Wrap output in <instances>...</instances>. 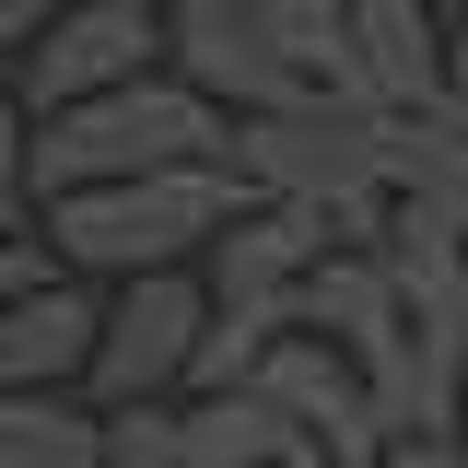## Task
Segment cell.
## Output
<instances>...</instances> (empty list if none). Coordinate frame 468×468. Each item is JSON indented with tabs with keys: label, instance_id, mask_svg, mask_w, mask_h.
<instances>
[{
	"label": "cell",
	"instance_id": "cell-8",
	"mask_svg": "<svg viewBox=\"0 0 468 468\" xmlns=\"http://www.w3.org/2000/svg\"><path fill=\"white\" fill-rule=\"evenodd\" d=\"M340 106H363V117H433L445 106V0H351Z\"/></svg>",
	"mask_w": 468,
	"mask_h": 468
},
{
	"label": "cell",
	"instance_id": "cell-4",
	"mask_svg": "<svg viewBox=\"0 0 468 468\" xmlns=\"http://www.w3.org/2000/svg\"><path fill=\"white\" fill-rule=\"evenodd\" d=\"M199 328H211V282L199 270H153V282L106 292V340H94V410H165L187 399V363H199Z\"/></svg>",
	"mask_w": 468,
	"mask_h": 468
},
{
	"label": "cell",
	"instance_id": "cell-9",
	"mask_svg": "<svg viewBox=\"0 0 468 468\" xmlns=\"http://www.w3.org/2000/svg\"><path fill=\"white\" fill-rule=\"evenodd\" d=\"M94 340H106V292H82L58 270L48 292H24L0 316V399H82L94 387Z\"/></svg>",
	"mask_w": 468,
	"mask_h": 468
},
{
	"label": "cell",
	"instance_id": "cell-12",
	"mask_svg": "<svg viewBox=\"0 0 468 468\" xmlns=\"http://www.w3.org/2000/svg\"><path fill=\"white\" fill-rule=\"evenodd\" d=\"M0 468H106L94 399H0Z\"/></svg>",
	"mask_w": 468,
	"mask_h": 468
},
{
	"label": "cell",
	"instance_id": "cell-15",
	"mask_svg": "<svg viewBox=\"0 0 468 468\" xmlns=\"http://www.w3.org/2000/svg\"><path fill=\"white\" fill-rule=\"evenodd\" d=\"M106 468H187L176 457V399L165 410H106Z\"/></svg>",
	"mask_w": 468,
	"mask_h": 468
},
{
	"label": "cell",
	"instance_id": "cell-21",
	"mask_svg": "<svg viewBox=\"0 0 468 468\" xmlns=\"http://www.w3.org/2000/svg\"><path fill=\"white\" fill-rule=\"evenodd\" d=\"M445 12H457V0H445Z\"/></svg>",
	"mask_w": 468,
	"mask_h": 468
},
{
	"label": "cell",
	"instance_id": "cell-2",
	"mask_svg": "<svg viewBox=\"0 0 468 468\" xmlns=\"http://www.w3.org/2000/svg\"><path fill=\"white\" fill-rule=\"evenodd\" d=\"M258 187L234 165H187V176H141V187H82V199H48V258L58 270H94V282H153V270H199L234 234Z\"/></svg>",
	"mask_w": 468,
	"mask_h": 468
},
{
	"label": "cell",
	"instance_id": "cell-1",
	"mask_svg": "<svg viewBox=\"0 0 468 468\" xmlns=\"http://www.w3.org/2000/svg\"><path fill=\"white\" fill-rule=\"evenodd\" d=\"M187 165H234V117L211 94H187L176 70L94 94L70 117H36V211L82 199V187H141V176H187Z\"/></svg>",
	"mask_w": 468,
	"mask_h": 468
},
{
	"label": "cell",
	"instance_id": "cell-16",
	"mask_svg": "<svg viewBox=\"0 0 468 468\" xmlns=\"http://www.w3.org/2000/svg\"><path fill=\"white\" fill-rule=\"evenodd\" d=\"M58 282V258H48V234H0V316L24 304V292H48Z\"/></svg>",
	"mask_w": 468,
	"mask_h": 468
},
{
	"label": "cell",
	"instance_id": "cell-17",
	"mask_svg": "<svg viewBox=\"0 0 468 468\" xmlns=\"http://www.w3.org/2000/svg\"><path fill=\"white\" fill-rule=\"evenodd\" d=\"M58 12H70V0H0V70H12V58L36 48V36H48Z\"/></svg>",
	"mask_w": 468,
	"mask_h": 468
},
{
	"label": "cell",
	"instance_id": "cell-7",
	"mask_svg": "<svg viewBox=\"0 0 468 468\" xmlns=\"http://www.w3.org/2000/svg\"><path fill=\"white\" fill-rule=\"evenodd\" d=\"M246 399L282 410L292 433L316 445V468H375V457H387V410H375V387H363V363L328 351L316 328H292V340L258 363V387H246Z\"/></svg>",
	"mask_w": 468,
	"mask_h": 468
},
{
	"label": "cell",
	"instance_id": "cell-3",
	"mask_svg": "<svg viewBox=\"0 0 468 468\" xmlns=\"http://www.w3.org/2000/svg\"><path fill=\"white\" fill-rule=\"evenodd\" d=\"M234 176L282 211H316L328 246H387V129L340 94L316 106H282V117H234Z\"/></svg>",
	"mask_w": 468,
	"mask_h": 468
},
{
	"label": "cell",
	"instance_id": "cell-10",
	"mask_svg": "<svg viewBox=\"0 0 468 468\" xmlns=\"http://www.w3.org/2000/svg\"><path fill=\"white\" fill-rule=\"evenodd\" d=\"M316 258H328V223H316V211L246 199L234 234L199 258V282H211V304H292V292L316 282Z\"/></svg>",
	"mask_w": 468,
	"mask_h": 468
},
{
	"label": "cell",
	"instance_id": "cell-11",
	"mask_svg": "<svg viewBox=\"0 0 468 468\" xmlns=\"http://www.w3.org/2000/svg\"><path fill=\"white\" fill-rule=\"evenodd\" d=\"M176 457L187 468H316V445L292 433L270 399H176Z\"/></svg>",
	"mask_w": 468,
	"mask_h": 468
},
{
	"label": "cell",
	"instance_id": "cell-13",
	"mask_svg": "<svg viewBox=\"0 0 468 468\" xmlns=\"http://www.w3.org/2000/svg\"><path fill=\"white\" fill-rule=\"evenodd\" d=\"M246 24L270 36L304 94H340V58H351V0H246Z\"/></svg>",
	"mask_w": 468,
	"mask_h": 468
},
{
	"label": "cell",
	"instance_id": "cell-14",
	"mask_svg": "<svg viewBox=\"0 0 468 468\" xmlns=\"http://www.w3.org/2000/svg\"><path fill=\"white\" fill-rule=\"evenodd\" d=\"M24 223H36V117L0 70V234H24Z\"/></svg>",
	"mask_w": 468,
	"mask_h": 468
},
{
	"label": "cell",
	"instance_id": "cell-19",
	"mask_svg": "<svg viewBox=\"0 0 468 468\" xmlns=\"http://www.w3.org/2000/svg\"><path fill=\"white\" fill-rule=\"evenodd\" d=\"M445 117H468V0L445 12Z\"/></svg>",
	"mask_w": 468,
	"mask_h": 468
},
{
	"label": "cell",
	"instance_id": "cell-18",
	"mask_svg": "<svg viewBox=\"0 0 468 468\" xmlns=\"http://www.w3.org/2000/svg\"><path fill=\"white\" fill-rule=\"evenodd\" d=\"M375 468H468V457H457V433H387Z\"/></svg>",
	"mask_w": 468,
	"mask_h": 468
},
{
	"label": "cell",
	"instance_id": "cell-6",
	"mask_svg": "<svg viewBox=\"0 0 468 468\" xmlns=\"http://www.w3.org/2000/svg\"><path fill=\"white\" fill-rule=\"evenodd\" d=\"M292 328H316L328 351L363 363V387H375V410H387V433H421V410H410L399 282H387V258H375V246H328V258H316V282L292 292Z\"/></svg>",
	"mask_w": 468,
	"mask_h": 468
},
{
	"label": "cell",
	"instance_id": "cell-5",
	"mask_svg": "<svg viewBox=\"0 0 468 468\" xmlns=\"http://www.w3.org/2000/svg\"><path fill=\"white\" fill-rule=\"evenodd\" d=\"M165 70V0H70L36 48L12 58V94L24 117H70L94 94H129Z\"/></svg>",
	"mask_w": 468,
	"mask_h": 468
},
{
	"label": "cell",
	"instance_id": "cell-20",
	"mask_svg": "<svg viewBox=\"0 0 468 468\" xmlns=\"http://www.w3.org/2000/svg\"><path fill=\"white\" fill-rule=\"evenodd\" d=\"M165 12H246V0H165Z\"/></svg>",
	"mask_w": 468,
	"mask_h": 468
}]
</instances>
